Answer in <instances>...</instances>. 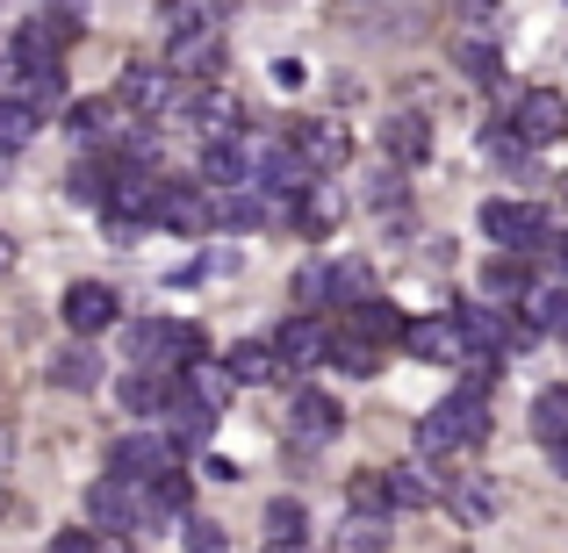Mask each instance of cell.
I'll list each match as a JSON object with an SVG mask.
<instances>
[{
    "instance_id": "cell-23",
    "label": "cell",
    "mask_w": 568,
    "mask_h": 553,
    "mask_svg": "<svg viewBox=\"0 0 568 553\" xmlns=\"http://www.w3.org/2000/svg\"><path fill=\"white\" fill-rule=\"evenodd\" d=\"M43 381L65 388V396H87V388H101V360H94L87 346H58L51 367H43Z\"/></svg>"
},
{
    "instance_id": "cell-28",
    "label": "cell",
    "mask_w": 568,
    "mask_h": 553,
    "mask_svg": "<svg viewBox=\"0 0 568 553\" xmlns=\"http://www.w3.org/2000/svg\"><path fill=\"white\" fill-rule=\"evenodd\" d=\"M109 194H115V158H87V166H72L65 202H80V208H109Z\"/></svg>"
},
{
    "instance_id": "cell-10",
    "label": "cell",
    "mask_w": 568,
    "mask_h": 553,
    "mask_svg": "<svg viewBox=\"0 0 568 553\" xmlns=\"http://www.w3.org/2000/svg\"><path fill=\"white\" fill-rule=\"evenodd\" d=\"M403 352L425 360V367H460L468 360V331H460V317H417L403 331Z\"/></svg>"
},
{
    "instance_id": "cell-47",
    "label": "cell",
    "mask_w": 568,
    "mask_h": 553,
    "mask_svg": "<svg viewBox=\"0 0 568 553\" xmlns=\"http://www.w3.org/2000/svg\"><path fill=\"white\" fill-rule=\"evenodd\" d=\"M8 453H14V439H8V431H0V468H8Z\"/></svg>"
},
{
    "instance_id": "cell-34",
    "label": "cell",
    "mask_w": 568,
    "mask_h": 553,
    "mask_svg": "<svg viewBox=\"0 0 568 553\" xmlns=\"http://www.w3.org/2000/svg\"><path fill=\"white\" fill-rule=\"evenodd\" d=\"M346 511L353 518H388V511H396V503H388V474H375V468L353 474V482H346Z\"/></svg>"
},
{
    "instance_id": "cell-25",
    "label": "cell",
    "mask_w": 568,
    "mask_h": 553,
    "mask_svg": "<svg viewBox=\"0 0 568 553\" xmlns=\"http://www.w3.org/2000/svg\"><path fill=\"white\" fill-rule=\"evenodd\" d=\"M115 396H123V410H130V417H166V402H173V381H166V373H144V367H130Z\"/></svg>"
},
{
    "instance_id": "cell-3",
    "label": "cell",
    "mask_w": 568,
    "mask_h": 553,
    "mask_svg": "<svg viewBox=\"0 0 568 553\" xmlns=\"http://www.w3.org/2000/svg\"><path fill=\"white\" fill-rule=\"evenodd\" d=\"M511 137L526 144V152H547V144L568 137V101L555 94V86H526L511 109Z\"/></svg>"
},
{
    "instance_id": "cell-18",
    "label": "cell",
    "mask_w": 568,
    "mask_h": 553,
    "mask_svg": "<svg viewBox=\"0 0 568 553\" xmlns=\"http://www.w3.org/2000/svg\"><path fill=\"white\" fill-rule=\"evenodd\" d=\"M209 431H216V410L209 402H194L181 381H173V402H166V439L173 446H209Z\"/></svg>"
},
{
    "instance_id": "cell-14",
    "label": "cell",
    "mask_w": 568,
    "mask_h": 553,
    "mask_svg": "<svg viewBox=\"0 0 568 553\" xmlns=\"http://www.w3.org/2000/svg\"><path fill=\"white\" fill-rule=\"evenodd\" d=\"M274 352H281V367H288V381H295L303 367H324V360H332V331H324L317 317H303V309H295V317L274 331Z\"/></svg>"
},
{
    "instance_id": "cell-27",
    "label": "cell",
    "mask_w": 568,
    "mask_h": 553,
    "mask_svg": "<svg viewBox=\"0 0 568 553\" xmlns=\"http://www.w3.org/2000/svg\"><path fill=\"white\" fill-rule=\"evenodd\" d=\"M303 532H310V511L295 496L266 503V546H274V553H303Z\"/></svg>"
},
{
    "instance_id": "cell-45",
    "label": "cell",
    "mask_w": 568,
    "mask_h": 553,
    "mask_svg": "<svg viewBox=\"0 0 568 553\" xmlns=\"http://www.w3.org/2000/svg\"><path fill=\"white\" fill-rule=\"evenodd\" d=\"M540 252H555V266H561V274H568V237H547Z\"/></svg>"
},
{
    "instance_id": "cell-13",
    "label": "cell",
    "mask_w": 568,
    "mask_h": 553,
    "mask_svg": "<svg viewBox=\"0 0 568 553\" xmlns=\"http://www.w3.org/2000/svg\"><path fill=\"white\" fill-rule=\"evenodd\" d=\"M115 101L138 115H166L173 109V65H152V58H130L123 65V86H115Z\"/></svg>"
},
{
    "instance_id": "cell-12",
    "label": "cell",
    "mask_w": 568,
    "mask_h": 553,
    "mask_svg": "<svg viewBox=\"0 0 568 553\" xmlns=\"http://www.w3.org/2000/svg\"><path fill=\"white\" fill-rule=\"evenodd\" d=\"M181 115H187V130H194L202 144H231L237 123H245V109H237L231 86H202L194 101H181Z\"/></svg>"
},
{
    "instance_id": "cell-22",
    "label": "cell",
    "mask_w": 568,
    "mask_h": 553,
    "mask_svg": "<svg viewBox=\"0 0 568 553\" xmlns=\"http://www.w3.org/2000/svg\"><path fill=\"white\" fill-rule=\"evenodd\" d=\"M439 503L460 518V525H489L497 518V489H489V474H468V482H446Z\"/></svg>"
},
{
    "instance_id": "cell-26",
    "label": "cell",
    "mask_w": 568,
    "mask_h": 553,
    "mask_svg": "<svg viewBox=\"0 0 568 553\" xmlns=\"http://www.w3.org/2000/svg\"><path fill=\"white\" fill-rule=\"evenodd\" d=\"M526 324L540 338H568V280H555V288H526Z\"/></svg>"
},
{
    "instance_id": "cell-42",
    "label": "cell",
    "mask_w": 568,
    "mask_h": 553,
    "mask_svg": "<svg viewBox=\"0 0 568 553\" xmlns=\"http://www.w3.org/2000/svg\"><path fill=\"white\" fill-rule=\"evenodd\" d=\"M43 553H101V546H94V532H87V525H65V532H51V546H43Z\"/></svg>"
},
{
    "instance_id": "cell-15",
    "label": "cell",
    "mask_w": 568,
    "mask_h": 553,
    "mask_svg": "<svg viewBox=\"0 0 568 553\" xmlns=\"http://www.w3.org/2000/svg\"><path fill=\"white\" fill-rule=\"evenodd\" d=\"M288 424H295V439H303V446H332L338 424H346V410H338L324 388H295V396H288Z\"/></svg>"
},
{
    "instance_id": "cell-6",
    "label": "cell",
    "mask_w": 568,
    "mask_h": 553,
    "mask_svg": "<svg viewBox=\"0 0 568 553\" xmlns=\"http://www.w3.org/2000/svg\"><path fill=\"white\" fill-rule=\"evenodd\" d=\"M152 223H159V231H181V237H202L209 223H216L209 187L202 181H159L152 187Z\"/></svg>"
},
{
    "instance_id": "cell-41",
    "label": "cell",
    "mask_w": 568,
    "mask_h": 553,
    "mask_svg": "<svg viewBox=\"0 0 568 553\" xmlns=\"http://www.w3.org/2000/svg\"><path fill=\"white\" fill-rule=\"evenodd\" d=\"M187 553H223V525H209V518H187Z\"/></svg>"
},
{
    "instance_id": "cell-32",
    "label": "cell",
    "mask_w": 568,
    "mask_h": 553,
    "mask_svg": "<svg viewBox=\"0 0 568 553\" xmlns=\"http://www.w3.org/2000/svg\"><path fill=\"white\" fill-rule=\"evenodd\" d=\"M181 388H187V396L194 402H209V410H223V402H231V367H216V360H194L187 373H181Z\"/></svg>"
},
{
    "instance_id": "cell-40",
    "label": "cell",
    "mask_w": 568,
    "mask_h": 553,
    "mask_svg": "<svg viewBox=\"0 0 568 553\" xmlns=\"http://www.w3.org/2000/svg\"><path fill=\"white\" fill-rule=\"evenodd\" d=\"M497 373H504L497 352H475L468 346V360H460V388H468V396H489V381H497Z\"/></svg>"
},
{
    "instance_id": "cell-31",
    "label": "cell",
    "mask_w": 568,
    "mask_h": 553,
    "mask_svg": "<svg viewBox=\"0 0 568 553\" xmlns=\"http://www.w3.org/2000/svg\"><path fill=\"white\" fill-rule=\"evenodd\" d=\"M483 288H489V303H504V309L526 303V288H532V280H526V252H511V259H489Z\"/></svg>"
},
{
    "instance_id": "cell-17",
    "label": "cell",
    "mask_w": 568,
    "mask_h": 553,
    "mask_svg": "<svg viewBox=\"0 0 568 553\" xmlns=\"http://www.w3.org/2000/svg\"><path fill=\"white\" fill-rule=\"evenodd\" d=\"M346 331H353V338H367V346H403V331H410V324L396 317V303L367 295V303H353V309H346Z\"/></svg>"
},
{
    "instance_id": "cell-36",
    "label": "cell",
    "mask_w": 568,
    "mask_h": 553,
    "mask_svg": "<svg viewBox=\"0 0 568 553\" xmlns=\"http://www.w3.org/2000/svg\"><path fill=\"white\" fill-rule=\"evenodd\" d=\"M288 295L303 303V317L310 309H332V266L324 259H310V266H295V280H288Z\"/></svg>"
},
{
    "instance_id": "cell-43",
    "label": "cell",
    "mask_w": 568,
    "mask_h": 553,
    "mask_svg": "<svg viewBox=\"0 0 568 553\" xmlns=\"http://www.w3.org/2000/svg\"><path fill=\"white\" fill-rule=\"evenodd\" d=\"M396 194H403V181H396V173H375V187H367V202H375V208H396Z\"/></svg>"
},
{
    "instance_id": "cell-37",
    "label": "cell",
    "mask_w": 568,
    "mask_h": 553,
    "mask_svg": "<svg viewBox=\"0 0 568 553\" xmlns=\"http://www.w3.org/2000/svg\"><path fill=\"white\" fill-rule=\"evenodd\" d=\"M367 295H375V274H367L361 259H332V303L353 309V303H367Z\"/></svg>"
},
{
    "instance_id": "cell-8",
    "label": "cell",
    "mask_w": 568,
    "mask_h": 553,
    "mask_svg": "<svg viewBox=\"0 0 568 553\" xmlns=\"http://www.w3.org/2000/svg\"><path fill=\"white\" fill-rule=\"evenodd\" d=\"M58 309H65V331H72V338H101L115 317H123V295H115L109 280H72Z\"/></svg>"
},
{
    "instance_id": "cell-46",
    "label": "cell",
    "mask_w": 568,
    "mask_h": 553,
    "mask_svg": "<svg viewBox=\"0 0 568 553\" xmlns=\"http://www.w3.org/2000/svg\"><path fill=\"white\" fill-rule=\"evenodd\" d=\"M8 266H14V237H0V274H8Z\"/></svg>"
},
{
    "instance_id": "cell-11",
    "label": "cell",
    "mask_w": 568,
    "mask_h": 553,
    "mask_svg": "<svg viewBox=\"0 0 568 553\" xmlns=\"http://www.w3.org/2000/svg\"><path fill=\"white\" fill-rule=\"evenodd\" d=\"M65 29L51 22V14H37V22H22L8 37V58H14V80H22V72H51V65H65Z\"/></svg>"
},
{
    "instance_id": "cell-24",
    "label": "cell",
    "mask_w": 568,
    "mask_h": 553,
    "mask_svg": "<svg viewBox=\"0 0 568 553\" xmlns=\"http://www.w3.org/2000/svg\"><path fill=\"white\" fill-rule=\"evenodd\" d=\"M388 503H396V511H425V503H439V474H432L425 460L388 468Z\"/></svg>"
},
{
    "instance_id": "cell-49",
    "label": "cell",
    "mask_w": 568,
    "mask_h": 553,
    "mask_svg": "<svg viewBox=\"0 0 568 553\" xmlns=\"http://www.w3.org/2000/svg\"><path fill=\"white\" fill-rule=\"evenodd\" d=\"M561 194H568V173H561Z\"/></svg>"
},
{
    "instance_id": "cell-1",
    "label": "cell",
    "mask_w": 568,
    "mask_h": 553,
    "mask_svg": "<svg viewBox=\"0 0 568 553\" xmlns=\"http://www.w3.org/2000/svg\"><path fill=\"white\" fill-rule=\"evenodd\" d=\"M489 439V396H446V402H432L425 417H417V453L425 460H439V453H468V446H483Z\"/></svg>"
},
{
    "instance_id": "cell-38",
    "label": "cell",
    "mask_w": 568,
    "mask_h": 553,
    "mask_svg": "<svg viewBox=\"0 0 568 553\" xmlns=\"http://www.w3.org/2000/svg\"><path fill=\"white\" fill-rule=\"evenodd\" d=\"M532 431H540L547 446H561V439H568V388H547V396L532 402Z\"/></svg>"
},
{
    "instance_id": "cell-20",
    "label": "cell",
    "mask_w": 568,
    "mask_h": 553,
    "mask_svg": "<svg viewBox=\"0 0 568 553\" xmlns=\"http://www.w3.org/2000/svg\"><path fill=\"white\" fill-rule=\"evenodd\" d=\"M382 152L396 158V166H425L432 158V123L425 115H388L382 123Z\"/></svg>"
},
{
    "instance_id": "cell-4",
    "label": "cell",
    "mask_w": 568,
    "mask_h": 553,
    "mask_svg": "<svg viewBox=\"0 0 568 553\" xmlns=\"http://www.w3.org/2000/svg\"><path fill=\"white\" fill-rule=\"evenodd\" d=\"M173 468H181V446L166 439V424H138L115 439V474H130V482H159Z\"/></svg>"
},
{
    "instance_id": "cell-2",
    "label": "cell",
    "mask_w": 568,
    "mask_h": 553,
    "mask_svg": "<svg viewBox=\"0 0 568 553\" xmlns=\"http://www.w3.org/2000/svg\"><path fill=\"white\" fill-rule=\"evenodd\" d=\"M454 317H460V331H468V346H475V352H497V360L540 338L526 317H511L504 303H468V309H454Z\"/></svg>"
},
{
    "instance_id": "cell-44",
    "label": "cell",
    "mask_w": 568,
    "mask_h": 553,
    "mask_svg": "<svg viewBox=\"0 0 568 553\" xmlns=\"http://www.w3.org/2000/svg\"><path fill=\"white\" fill-rule=\"evenodd\" d=\"M303 80H310V72L295 65V58H281V65H274V86H288V94H295V86H303Z\"/></svg>"
},
{
    "instance_id": "cell-35",
    "label": "cell",
    "mask_w": 568,
    "mask_h": 553,
    "mask_svg": "<svg viewBox=\"0 0 568 553\" xmlns=\"http://www.w3.org/2000/svg\"><path fill=\"white\" fill-rule=\"evenodd\" d=\"M332 367L353 373V381H367V373H382V346H367V338L338 331V338H332Z\"/></svg>"
},
{
    "instance_id": "cell-7",
    "label": "cell",
    "mask_w": 568,
    "mask_h": 553,
    "mask_svg": "<svg viewBox=\"0 0 568 553\" xmlns=\"http://www.w3.org/2000/svg\"><path fill=\"white\" fill-rule=\"evenodd\" d=\"M87 511H94V525H109V532H123V525H152L144 482H130V474H101V482L87 489Z\"/></svg>"
},
{
    "instance_id": "cell-30",
    "label": "cell",
    "mask_w": 568,
    "mask_h": 553,
    "mask_svg": "<svg viewBox=\"0 0 568 553\" xmlns=\"http://www.w3.org/2000/svg\"><path fill=\"white\" fill-rule=\"evenodd\" d=\"M454 65L468 72V86H504V58H497V43H483V37H460Z\"/></svg>"
},
{
    "instance_id": "cell-9",
    "label": "cell",
    "mask_w": 568,
    "mask_h": 553,
    "mask_svg": "<svg viewBox=\"0 0 568 553\" xmlns=\"http://www.w3.org/2000/svg\"><path fill=\"white\" fill-rule=\"evenodd\" d=\"M288 144H295V158L310 166V181H324V173H338V166L353 158L346 123H332V115H317V123H295V130H288Z\"/></svg>"
},
{
    "instance_id": "cell-33",
    "label": "cell",
    "mask_w": 568,
    "mask_h": 553,
    "mask_svg": "<svg viewBox=\"0 0 568 553\" xmlns=\"http://www.w3.org/2000/svg\"><path fill=\"white\" fill-rule=\"evenodd\" d=\"M37 130H43V109H29L22 94L0 101V152H22V144H37Z\"/></svg>"
},
{
    "instance_id": "cell-39",
    "label": "cell",
    "mask_w": 568,
    "mask_h": 553,
    "mask_svg": "<svg viewBox=\"0 0 568 553\" xmlns=\"http://www.w3.org/2000/svg\"><path fill=\"white\" fill-rule=\"evenodd\" d=\"M388 540H382V518H338V553H382Z\"/></svg>"
},
{
    "instance_id": "cell-5",
    "label": "cell",
    "mask_w": 568,
    "mask_h": 553,
    "mask_svg": "<svg viewBox=\"0 0 568 553\" xmlns=\"http://www.w3.org/2000/svg\"><path fill=\"white\" fill-rule=\"evenodd\" d=\"M483 237L489 245H504V252H540L547 237V208L540 202H489L483 208Z\"/></svg>"
},
{
    "instance_id": "cell-48",
    "label": "cell",
    "mask_w": 568,
    "mask_h": 553,
    "mask_svg": "<svg viewBox=\"0 0 568 553\" xmlns=\"http://www.w3.org/2000/svg\"><path fill=\"white\" fill-rule=\"evenodd\" d=\"M555 460H561V474H568V439H561V446H555Z\"/></svg>"
},
{
    "instance_id": "cell-19",
    "label": "cell",
    "mask_w": 568,
    "mask_h": 553,
    "mask_svg": "<svg viewBox=\"0 0 568 553\" xmlns=\"http://www.w3.org/2000/svg\"><path fill=\"white\" fill-rule=\"evenodd\" d=\"M338 223H346V194H332V187H317V181L295 194V231H303V237H332Z\"/></svg>"
},
{
    "instance_id": "cell-16",
    "label": "cell",
    "mask_w": 568,
    "mask_h": 553,
    "mask_svg": "<svg viewBox=\"0 0 568 553\" xmlns=\"http://www.w3.org/2000/svg\"><path fill=\"white\" fill-rule=\"evenodd\" d=\"M216 51H223L216 22H202V29H181V37H173V51H166L173 80H209V72H216Z\"/></svg>"
},
{
    "instance_id": "cell-29",
    "label": "cell",
    "mask_w": 568,
    "mask_h": 553,
    "mask_svg": "<svg viewBox=\"0 0 568 553\" xmlns=\"http://www.w3.org/2000/svg\"><path fill=\"white\" fill-rule=\"evenodd\" d=\"M115 115H123V101H72L65 109V137H80V144H101V130H115Z\"/></svg>"
},
{
    "instance_id": "cell-21",
    "label": "cell",
    "mask_w": 568,
    "mask_h": 553,
    "mask_svg": "<svg viewBox=\"0 0 568 553\" xmlns=\"http://www.w3.org/2000/svg\"><path fill=\"white\" fill-rule=\"evenodd\" d=\"M223 367H231V381H237V388L288 381V367H281V352H274V338H266V346H231V352H223Z\"/></svg>"
}]
</instances>
